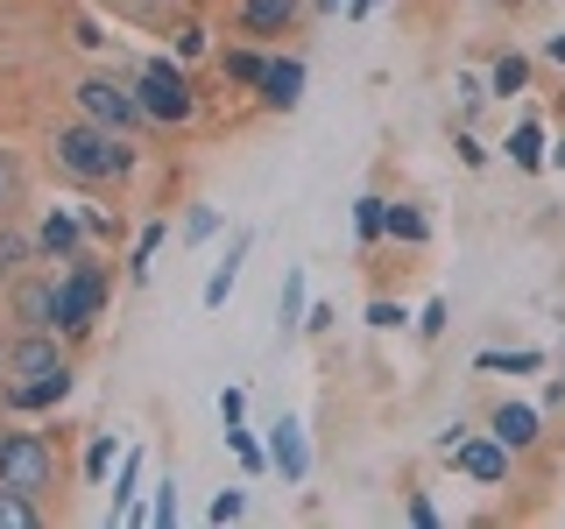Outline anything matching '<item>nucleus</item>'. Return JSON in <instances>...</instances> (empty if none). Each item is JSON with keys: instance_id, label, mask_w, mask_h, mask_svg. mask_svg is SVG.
Instances as JSON below:
<instances>
[{"instance_id": "f257e3e1", "label": "nucleus", "mask_w": 565, "mask_h": 529, "mask_svg": "<svg viewBox=\"0 0 565 529\" xmlns=\"http://www.w3.org/2000/svg\"><path fill=\"white\" fill-rule=\"evenodd\" d=\"M50 155H57V170H71L78 184H106V176H128L135 149L120 128H99V120H64L57 134H50Z\"/></svg>"}, {"instance_id": "f03ea898", "label": "nucleus", "mask_w": 565, "mask_h": 529, "mask_svg": "<svg viewBox=\"0 0 565 529\" xmlns=\"http://www.w3.org/2000/svg\"><path fill=\"white\" fill-rule=\"evenodd\" d=\"M135 99H141V114L163 120V128H184V120L199 114V93H191V78H184L177 57H149V64H141L135 71Z\"/></svg>"}, {"instance_id": "7ed1b4c3", "label": "nucleus", "mask_w": 565, "mask_h": 529, "mask_svg": "<svg viewBox=\"0 0 565 529\" xmlns=\"http://www.w3.org/2000/svg\"><path fill=\"white\" fill-rule=\"evenodd\" d=\"M57 481V452H50L43 431H0V487L22 494H50Z\"/></svg>"}, {"instance_id": "20e7f679", "label": "nucleus", "mask_w": 565, "mask_h": 529, "mask_svg": "<svg viewBox=\"0 0 565 529\" xmlns=\"http://www.w3.org/2000/svg\"><path fill=\"white\" fill-rule=\"evenodd\" d=\"M99 304H106V269L93 255H78L57 282V332H85L99 317Z\"/></svg>"}, {"instance_id": "39448f33", "label": "nucleus", "mask_w": 565, "mask_h": 529, "mask_svg": "<svg viewBox=\"0 0 565 529\" xmlns=\"http://www.w3.org/2000/svg\"><path fill=\"white\" fill-rule=\"evenodd\" d=\"M78 106H85V120H99V128H120V134L149 128L141 99L128 93V85H114V78H85V85H78Z\"/></svg>"}, {"instance_id": "423d86ee", "label": "nucleus", "mask_w": 565, "mask_h": 529, "mask_svg": "<svg viewBox=\"0 0 565 529\" xmlns=\"http://www.w3.org/2000/svg\"><path fill=\"white\" fill-rule=\"evenodd\" d=\"M269 466L282 473V487L311 481V445H305V423H297V417H276L269 423Z\"/></svg>"}, {"instance_id": "0eeeda50", "label": "nucleus", "mask_w": 565, "mask_h": 529, "mask_svg": "<svg viewBox=\"0 0 565 529\" xmlns=\"http://www.w3.org/2000/svg\"><path fill=\"white\" fill-rule=\"evenodd\" d=\"M35 255H50V261H78L85 255V219L71 205H50L43 212V226H35Z\"/></svg>"}, {"instance_id": "6e6552de", "label": "nucleus", "mask_w": 565, "mask_h": 529, "mask_svg": "<svg viewBox=\"0 0 565 529\" xmlns=\"http://www.w3.org/2000/svg\"><path fill=\"white\" fill-rule=\"evenodd\" d=\"M255 93H262L269 114H297V106H305V57H269Z\"/></svg>"}, {"instance_id": "1a4fd4ad", "label": "nucleus", "mask_w": 565, "mask_h": 529, "mask_svg": "<svg viewBox=\"0 0 565 529\" xmlns=\"http://www.w3.org/2000/svg\"><path fill=\"white\" fill-rule=\"evenodd\" d=\"M509 458H516V452H509L502 438L488 431V438H467V445L452 452V466L467 473V481H481V487H494V481H509Z\"/></svg>"}, {"instance_id": "9d476101", "label": "nucleus", "mask_w": 565, "mask_h": 529, "mask_svg": "<svg viewBox=\"0 0 565 529\" xmlns=\"http://www.w3.org/2000/svg\"><path fill=\"white\" fill-rule=\"evenodd\" d=\"M57 367H71V360H64V346L50 339V332H29L22 346H8V375H14V381H35V375H57Z\"/></svg>"}, {"instance_id": "9b49d317", "label": "nucleus", "mask_w": 565, "mask_h": 529, "mask_svg": "<svg viewBox=\"0 0 565 529\" xmlns=\"http://www.w3.org/2000/svg\"><path fill=\"white\" fill-rule=\"evenodd\" d=\"M71 396V367H57V375H35V381H8V410H22V417H35V410H57V402Z\"/></svg>"}, {"instance_id": "f8f14e48", "label": "nucleus", "mask_w": 565, "mask_h": 529, "mask_svg": "<svg viewBox=\"0 0 565 529\" xmlns=\"http://www.w3.org/2000/svg\"><path fill=\"white\" fill-rule=\"evenodd\" d=\"M247 247H255V226H234V240H226V261L205 276V311H226V296H234V282H241Z\"/></svg>"}, {"instance_id": "ddd939ff", "label": "nucleus", "mask_w": 565, "mask_h": 529, "mask_svg": "<svg viewBox=\"0 0 565 529\" xmlns=\"http://www.w3.org/2000/svg\"><path fill=\"white\" fill-rule=\"evenodd\" d=\"M14 317L29 332H57V282H14Z\"/></svg>"}, {"instance_id": "4468645a", "label": "nucleus", "mask_w": 565, "mask_h": 529, "mask_svg": "<svg viewBox=\"0 0 565 529\" xmlns=\"http://www.w3.org/2000/svg\"><path fill=\"white\" fill-rule=\"evenodd\" d=\"M305 8H311V0H241V29L247 35H282Z\"/></svg>"}, {"instance_id": "2eb2a0df", "label": "nucleus", "mask_w": 565, "mask_h": 529, "mask_svg": "<svg viewBox=\"0 0 565 529\" xmlns=\"http://www.w3.org/2000/svg\"><path fill=\"white\" fill-rule=\"evenodd\" d=\"M488 431L502 438L509 452H530V445H537V410H530V402H502V410L488 417Z\"/></svg>"}, {"instance_id": "dca6fc26", "label": "nucleus", "mask_w": 565, "mask_h": 529, "mask_svg": "<svg viewBox=\"0 0 565 529\" xmlns=\"http://www.w3.org/2000/svg\"><path fill=\"white\" fill-rule=\"evenodd\" d=\"M544 353L537 346H481L473 353V375H537Z\"/></svg>"}, {"instance_id": "f3484780", "label": "nucleus", "mask_w": 565, "mask_h": 529, "mask_svg": "<svg viewBox=\"0 0 565 529\" xmlns=\"http://www.w3.org/2000/svg\"><path fill=\"white\" fill-rule=\"evenodd\" d=\"M311 317V296H305V269H282V296H276V332L282 339H297Z\"/></svg>"}, {"instance_id": "a211bd4d", "label": "nucleus", "mask_w": 565, "mask_h": 529, "mask_svg": "<svg viewBox=\"0 0 565 529\" xmlns=\"http://www.w3.org/2000/svg\"><path fill=\"white\" fill-rule=\"evenodd\" d=\"M509 163L516 170H552V149H544V120H516V128H509Z\"/></svg>"}, {"instance_id": "6ab92c4d", "label": "nucleus", "mask_w": 565, "mask_h": 529, "mask_svg": "<svg viewBox=\"0 0 565 529\" xmlns=\"http://www.w3.org/2000/svg\"><path fill=\"white\" fill-rule=\"evenodd\" d=\"M388 240H396V247H424V240H431V212H424V205H388Z\"/></svg>"}, {"instance_id": "aec40b11", "label": "nucleus", "mask_w": 565, "mask_h": 529, "mask_svg": "<svg viewBox=\"0 0 565 529\" xmlns=\"http://www.w3.org/2000/svg\"><path fill=\"white\" fill-rule=\"evenodd\" d=\"M141 508V452H120V481H114V516L128 522Z\"/></svg>"}, {"instance_id": "412c9836", "label": "nucleus", "mask_w": 565, "mask_h": 529, "mask_svg": "<svg viewBox=\"0 0 565 529\" xmlns=\"http://www.w3.org/2000/svg\"><path fill=\"white\" fill-rule=\"evenodd\" d=\"M523 85H530V57H516V50H502V57H494V71H488V93L516 99Z\"/></svg>"}, {"instance_id": "4be33fe9", "label": "nucleus", "mask_w": 565, "mask_h": 529, "mask_svg": "<svg viewBox=\"0 0 565 529\" xmlns=\"http://www.w3.org/2000/svg\"><path fill=\"white\" fill-rule=\"evenodd\" d=\"M128 522H135V529H141V522H163V529L177 522V481H170V473H163V481H156V494H149V501L135 508Z\"/></svg>"}, {"instance_id": "5701e85b", "label": "nucleus", "mask_w": 565, "mask_h": 529, "mask_svg": "<svg viewBox=\"0 0 565 529\" xmlns=\"http://www.w3.org/2000/svg\"><path fill=\"white\" fill-rule=\"evenodd\" d=\"M353 234H361V240H388V198H375V191L353 198Z\"/></svg>"}, {"instance_id": "b1692460", "label": "nucleus", "mask_w": 565, "mask_h": 529, "mask_svg": "<svg viewBox=\"0 0 565 529\" xmlns=\"http://www.w3.org/2000/svg\"><path fill=\"white\" fill-rule=\"evenodd\" d=\"M120 458V445H114V431H93L85 438V487H99L106 481V466Z\"/></svg>"}, {"instance_id": "393cba45", "label": "nucleus", "mask_w": 565, "mask_h": 529, "mask_svg": "<svg viewBox=\"0 0 565 529\" xmlns=\"http://www.w3.org/2000/svg\"><path fill=\"white\" fill-rule=\"evenodd\" d=\"M0 529H35V494L0 487Z\"/></svg>"}, {"instance_id": "a878e982", "label": "nucleus", "mask_w": 565, "mask_h": 529, "mask_svg": "<svg viewBox=\"0 0 565 529\" xmlns=\"http://www.w3.org/2000/svg\"><path fill=\"white\" fill-rule=\"evenodd\" d=\"M226 445H234V458H241V473H269V445H255V438H247L241 423H226Z\"/></svg>"}, {"instance_id": "bb28decb", "label": "nucleus", "mask_w": 565, "mask_h": 529, "mask_svg": "<svg viewBox=\"0 0 565 529\" xmlns=\"http://www.w3.org/2000/svg\"><path fill=\"white\" fill-rule=\"evenodd\" d=\"M226 78H234V85H262V71H269V57H262V50H226Z\"/></svg>"}, {"instance_id": "cd10ccee", "label": "nucleus", "mask_w": 565, "mask_h": 529, "mask_svg": "<svg viewBox=\"0 0 565 529\" xmlns=\"http://www.w3.org/2000/svg\"><path fill=\"white\" fill-rule=\"evenodd\" d=\"M156 247H163V226H141V240H135V255H128V282H149Z\"/></svg>"}, {"instance_id": "c85d7f7f", "label": "nucleus", "mask_w": 565, "mask_h": 529, "mask_svg": "<svg viewBox=\"0 0 565 529\" xmlns=\"http://www.w3.org/2000/svg\"><path fill=\"white\" fill-rule=\"evenodd\" d=\"M205 516H212V522H241V516H247V494H241V487H220Z\"/></svg>"}, {"instance_id": "c756f323", "label": "nucleus", "mask_w": 565, "mask_h": 529, "mask_svg": "<svg viewBox=\"0 0 565 529\" xmlns=\"http://www.w3.org/2000/svg\"><path fill=\"white\" fill-rule=\"evenodd\" d=\"M212 234H220V212H212V205H191V212H184V240L199 247V240H212Z\"/></svg>"}, {"instance_id": "7c9ffc66", "label": "nucleus", "mask_w": 565, "mask_h": 529, "mask_svg": "<svg viewBox=\"0 0 565 529\" xmlns=\"http://www.w3.org/2000/svg\"><path fill=\"white\" fill-rule=\"evenodd\" d=\"M361 317H367L375 332H396V325H403L411 311H403V304H388V296H367V311H361Z\"/></svg>"}, {"instance_id": "2f4dec72", "label": "nucleus", "mask_w": 565, "mask_h": 529, "mask_svg": "<svg viewBox=\"0 0 565 529\" xmlns=\"http://www.w3.org/2000/svg\"><path fill=\"white\" fill-rule=\"evenodd\" d=\"M446 317H452V304H446V296H431V304L417 311V332H424V339H438V332H446Z\"/></svg>"}, {"instance_id": "473e14b6", "label": "nucleus", "mask_w": 565, "mask_h": 529, "mask_svg": "<svg viewBox=\"0 0 565 529\" xmlns=\"http://www.w3.org/2000/svg\"><path fill=\"white\" fill-rule=\"evenodd\" d=\"M205 22H184V29H177V57H205Z\"/></svg>"}, {"instance_id": "72a5a7b5", "label": "nucleus", "mask_w": 565, "mask_h": 529, "mask_svg": "<svg viewBox=\"0 0 565 529\" xmlns=\"http://www.w3.org/2000/svg\"><path fill=\"white\" fill-rule=\"evenodd\" d=\"M452 93H459V106H481V99H488V85L473 78V71H459V78H452Z\"/></svg>"}, {"instance_id": "f704fd0d", "label": "nucleus", "mask_w": 565, "mask_h": 529, "mask_svg": "<svg viewBox=\"0 0 565 529\" xmlns=\"http://www.w3.org/2000/svg\"><path fill=\"white\" fill-rule=\"evenodd\" d=\"M29 247H35V240H22V234H0V276H8V269H14V261H22V255H29Z\"/></svg>"}, {"instance_id": "c9c22d12", "label": "nucleus", "mask_w": 565, "mask_h": 529, "mask_svg": "<svg viewBox=\"0 0 565 529\" xmlns=\"http://www.w3.org/2000/svg\"><path fill=\"white\" fill-rule=\"evenodd\" d=\"M411 522L417 529H438V501H431V494H411Z\"/></svg>"}, {"instance_id": "e433bc0d", "label": "nucleus", "mask_w": 565, "mask_h": 529, "mask_svg": "<svg viewBox=\"0 0 565 529\" xmlns=\"http://www.w3.org/2000/svg\"><path fill=\"white\" fill-rule=\"evenodd\" d=\"M452 149H459V163H467V170H481V163H488V149H481V141H473V134H459Z\"/></svg>"}, {"instance_id": "4c0bfd02", "label": "nucleus", "mask_w": 565, "mask_h": 529, "mask_svg": "<svg viewBox=\"0 0 565 529\" xmlns=\"http://www.w3.org/2000/svg\"><path fill=\"white\" fill-rule=\"evenodd\" d=\"M467 438H473V431H467V423H446V431H438V452H446V458H452L459 445H467Z\"/></svg>"}, {"instance_id": "58836bf2", "label": "nucleus", "mask_w": 565, "mask_h": 529, "mask_svg": "<svg viewBox=\"0 0 565 529\" xmlns=\"http://www.w3.org/2000/svg\"><path fill=\"white\" fill-rule=\"evenodd\" d=\"M241 410H247V396H241V388H226V396H220V423H241Z\"/></svg>"}, {"instance_id": "ea45409f", "label": "nucleus", "mask_w": 565, "mask_h": 529, "mask_svg": "<svg viewBox=\"0 0 565 529\" xmlns=\"http://www.w3.org/2000/svg\"><path fill=\"white\" fill-rule=\"evenodd\" d=\"M332 317H340V311H332V304H311V317H305V332H332Z\"/></svg>"}, {"instance_id": "a19ab883", "label": "nucleus", "mask_w": 565, "mask_h": 529, "mask_svg": "<svg viewBox=\"0 0 565 529\" xmlns=\"http://www.w3.org/2000/svg\"><path fill=\"white\" fill-rule=\"evenodd\" d=\"M544 57H552V64L565 71V29H558V35H544Z\"/></svg>"}, {"instance_id": "79ce46f5", "label": "nucleus", "mask_w": 565, "mask_h": 529, "mask_svg": "<svg viewBox=\"0 0 565 529\" xmlns=\"http://www.w3.org/2000/svg\"><path fill=\"white\" fill-rule=\"evenodd\" d=\"M375 8H382V0H347V14H353V22H367Z\"/></svg>"}, {"instance_id": "37998d69", "label": "nucleus", "mask_w": 565, "mask_h": 529, "mask_svg": "<svg viewBox=\"0 0 565 529\" xmlns=\"http://www.w3.org/2000/svg\"><path fill=\"white\" fill-rule=\"evenodd\" d=\"M552 170H565V134H558V141H552Z\"/></svg>"}, {"instance_id": "c03bdc74", "label": "nucleus", "mask_w": 565, "mask_h": 529, "mask_svg": "<svg viewBox=\"0 0 565 529\" xmlns=\"http://www.w3.org/2000/svg\"><path fill=\"white\" fill-rule=\"evenodd\" d=\"M311 14H340V0H311Z\"/></svg>"}, {"instance_id": "a18cd8bd", "label": "nucleus", "mask_w": 565, "mask_h": 529, "mask_svg": "<svg viewBox=\"0 0 565 529\" xmlns=\"http://www.w3.org/2000/svg\"><path fill=\"white\" fill-rule=\"evenodd\" d=\"M141 8H170V0H141Z\"/></svg>"}, {"instance_id": "49530a36", "label": "nucleus", "mask_w": 565, "mask_h": 529, "mask_svg": "<svg viewBox=\"0 0 565 529\" xmlns=\"http://www.w3.org/2000/svg\"><path fill=\"white\" fill-rule=\"evenodd\" d=\"M0 375H8V346H0Z\"/></svg>"}, {"instance_id": "de8ad7c7", "label": "nucleus", "mask_w": 565, "mask_h": 529, "mask_svg": "<svg viewBox=\"0 0 565 529\" xmlns=\"http://www.w3.org/2000/svg\"><path fill=\"white\" fill-rule=\"evenodd\" d=\"M0 191H8V163H0Z\"/></svg>"}]
</instances>
